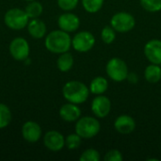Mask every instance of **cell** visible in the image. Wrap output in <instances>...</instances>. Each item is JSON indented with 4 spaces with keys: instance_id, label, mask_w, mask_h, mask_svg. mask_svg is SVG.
I'll list each match as a JSON object with an SVG mask.
<instances>
[{
    "instance_id": "6da1fadb",
    "label": "cell",
    "mask_w": 161,
    "mask_h": 161,
    "mask_svg": "<svg viewBox=\"0 0 161 161\" xmlns=\"http://www.w3.org/2000/svg\"><path fill=\"white\" fill-rule=\"evenodd\" d=\"M44 44L46 49L51 53L62 54L70 50L72 46V38L68 32L58 29L47 34Z\"/></svg>"
},
{
    "instance_id": "7a4b0ae2",
    "label": "cell",
    "mask_w": 161,
    "mask_h": 161,
    "mask_svg": "<svg viewBox=\"0 0 161 161\" xmlns=\"http://www.w3.org/2000/svg\"><path fill=\"white\" fill-rule=\"evenodd\" d=\"M62 94L68 102L80 105L88 100L90 89L83 82L71 80L63 86Z\"/></svg>"
},
{
    "instance_id": "3957f363",
    "label": "cell",
    "mask_w": 161,
    "mask_h": 161,
    "mask_svg": "<svg viewBox=\"0 0 161 161\" xmlns=\"http://www.w3.org/2000/svg\"><path fill=\"white\" fill-rule=\"evenodd\" d=\"M101 129V125L99 121L92 116L80 117L75 124V130L82 139H92L98 135Z\"/></svg>"
},
{
    "instance_id": "277c9868",
    "label": "cell",
    "mask_w": 161,
    "mask_h": 161,
    "mask_svg": "<svg viewBox=\"0 0 161 161\" xmlns=\"http://www.w3.org/2000/svg\"><path fill=\"white\" fill-rule=\"evenodd\" d=\"M108 76L115 82H123L127 78L128 67L125 61L120 58H110L106 65Z\"/></svg>"
},
{
    "instance_id": "5b68a950",
    "label": "cell",
    "mask_w": 161,
    "mask_h": 161,
    "mask_svg": "<svg viewBox=\"0 0 161 161\" xmlns=\"http://www.w3.org/2000/svg\"><path fill=\"white\" fill-rule=\"evenodd\" d=\"M4 22L8 27L13 30H21L25 28L28 22H29V17L25 13V10L14 8L8 9L5 16H4Z\"/></svg>"
},
{
    "instance_id": "8992f818",
    "label": "cell",
    "mask_w": 161,
    "mask_h": 161,
    "mask_svg": "<svg viewBox=\"0 0 161 161\" xmlns=\"http://www.w3.org/2000/svg\"><path fill=\"white\" fill-rule=\"evenodd\" d=\"M110 25L119 33H126L131 31L136 25L135 17L125 11H119L110 19Z\"/></svg>"
},
{
    "instance_id": "52a82bcc",
    "label": "cell",
    "mask_w": 161,
    "mask_h": 161,
    "mask_svg": "<svg viewBox=\"0 0 161 161\" xmlns=\"http://www.w3.org/2000/svg\"><path fill=\"white\" fill-rule=\"evenodd\" d=\"M95 44V37L90 31H80L72 39L73 48L80 53L91 51Z\"/></svg>"
},
{
    "instance_id": "ba28073f",
    "label": "cell",
    "mask_w": 161,
    "mask_h": 161,
    "mask_svg": "<svg viewBox=\"0 0 161 161\" xmlns=\"http://www.w3.org/2000/svg\"><path fill=\"white\" fill-rule=\"evenodd\" d=\"M30 48L27 41L22 37H17L9 43V53L11 57L19 61H24L29 56Z\"/></svg>"
},
{
    "instance_id": "9c48e42d",
    "label": "cell",
    "mask_w": 161,
    "mask_h": 161,
    "mask_svg": "<svg viewBox=\"0 0 161 161\" xmlns=\"http://www.w3.org/2000/svg\"><path fill=\"white\" fill-rule=\"evenodd\" d=\"M91 108L92 113L97 118L104 119L109 114L111 110V102L109 98L107 97L106 95L103 94L96 95V97L93 98L92 102Z\"/></svg>"
},
{
    "instance_id": "30bf717a",
    "label": "cell",
    "mask_w": 161,
    "mask_h": 161,
    "mask_svg": "<svg viewBox=\"0 0 161 161\" xmlns=\"http://www.w3.org/2000/svg\"><path fill=\"white\" fill-rule=\"evenodd\" d=\"M58 25L59 29L71 33L76 31L79 28L80 19L76 14L72 13L70 11H66L65 13L59 15L58 19Z\"/></svg>"
},
{
    "instance_id": "8fae6325",
    "label": "cell",
    "mask_w": 161,
    "mask_h": 161,
    "mask_svg": "<svg viewBox=\"0 0 161 161\" xmlns=\"http://www.w3.org/2000/svg\"><path fill=\"white\" fill-rule=\"evenodd\" d=\"M43 144L48 150L58 152L65 146V138L58 131L51 130L45 133L43 137Z\"/></svg>"
},
{
    "instance_id": "7c38bea8",
    "label": "cell",
    "mask_w": 161,
    "mask_h": 161,
    "mask_svg": "<svg viewBox=\"0 0 161 161\" xmlns=\"http://www.w3.org/2000/svg\"><path fill=\"white\" fill-rule=\"evenodd\" d=\"M146 58L154 64H161V40L152 39L148 41L143 49Z\"/></svg>"
},
{
    "instance_id": "4fadbf2b",
    "label": "cell",
    "mask_w": 161,
    "mask_h": 161,
    "mask_svg": "<svg viewBox=\"0 0 161 161\" xmlns=\"http://www.w3.org/2000/svg\"><path fill=\"white\" fill-rule=\"evenodd\" d=\"M22 136L27 142H37L42 138V128L34 121H27L22 126Z\"/></svg>"
},
{
    "instance_id": "5bb4252c",
    "label": "cell",
    "mask_w": 161,
    "mask_h": 161,
    "mask_svg": "<svg viewBox=\"0 0 161 161\" xmlns=\"http://www.w3.org/2000/svg\"><path fill=\"white\" fill-rule=\"evenodd\" d=\"M114 128L120 134L128 135V134H131L135 130L136 122L131 116L123 114L116 118L114 122Z\"/></svg>"
},
{
    "instance_id": "9a60e30c",
    "label": "cell",
    "mask_w": 161,
    "mask_h": 161,
    "mask_svg": "<svg viewBox=\"0 0 161 161\" xmlns=\"http://www.w3.org/2000/svg\"><path fill=\"white\" fill-rule=\"evenodd\" d=\"M59 116L65 122H76L81 117V109L76 104L68 102L59 108Z\"/></svg>"
},
{
    "instance_id": "2e32d148",
    "label": "cell",
    "mask_w": 161,
    "mask_h": 161,
    "mask_svg": "<svg viewBox=\"0 0 161 161\" xmlns=\"http://www.w3.org/2000/svg\"><path fill=\"white\" fill-rule=\"evenodd\" d=\"M26 27H27L28 33L34 39H42L46 34V25L44 22H42V20L38 18L31 19L28 22Z\"/></svg>"
},
{
    "instance_id": "e0dca14e",
    "label": "cell",
    "mask_w": 161,
    "mask_h": 161,
    "mask_svg": "<svg viewBox=\"0 0 161 161\" xmlns=\"http://www.w3.org/2000/svg\"><path fill=\"white\" fill-rule=\"evenodd\" d=\"M90 92L95 95H100L105 93L108 89V81L103 76L94 77L90 84Z\"/></svg>"
},
{
    "instance_id": "ac0fdd59",
    "label": "cell",
    "mask_w": 161,
    "mask_h": 161,
    "mask_svg": "<svg viewBox=\"0 0 161 161\" xmlns=\"http://www.w3.org/2000/svg\"><path fill=\"white\" fill-rule=\"evenodd\" d=\"M74 62L75 60L73 55L69 53V51L64 52L62 54H59V57L57 59V67L60 72L67 73L73 68Z\"/></svg>"
},
{
    "instance_id": "d6986e66",
    "label": "cell",
    "mask_w": 161,
    "mask_h": 161,
    "mask_svg": "<svg viewBox=\"0 0 161 161\" xmlns=\"http://www.w3.org/2000/svg\"><path fill=\"white\" fill-rule=\"evenodd\" d=\"M145 79L152 84L159 82L161 79V67L158 64L151 63L144 70Z\"/></svg>"
},
{
    "instance_id": "ffe728a7",
    "label": "cell",
    "mask_w": 161,
    "mask_h": 161,
    "mask_svg": "<svg viewBox=\"0 0 161 161\" xmlns=\"http://www.w3.org/2000/svg\"><path fill=\"white\" fill-rule=\"evenodd\" d=\"M43 10V7L42 5L38 2V1H30L27 6L25 7V13L27 14V16L29 17V19H34V18H38Z\"/></svg>"
},
{
    "instance_id": "44dd1931",
    "label": "cell",
    "mask_w": 161,
    "mask_h": 161,
    "mask_svg": "<svg viewBox=\"0 0 161 161\" xmlns=\"http://www.w3.org/2000/svg\"><path fill=\"white\" fill-rule=\"evenodd\" d=\"M12 119L11 111L8 106L0 103V129L7 127Z\"/></svg>"
},
{
    "instance_id": "7402d4cb",
    "label": "cell",
    "mask_w": 161,
    "mask_h": 161,
    "mask_svg": "<svg viewBox=\"0 0 161 161\" xmlns=\"http://www.w3.org/2000/svg\"><path fill=\"white\" fill-rule=\"evenodd\" d=\"M105 0H82L84 9L89 13H96L103 8Z\"/></svg>"
},
{
    "instance_id": "603a6c76",
    "label": "cell",
    "mask_w": 161,
    "mask_h": 161,
    "mask_svg": "<svg viewBox=\"0 0 161 161\" xmlns=\"http://www.w3.org/2000/svg\"><path fill=\"white\" fill-rule=\"evenodd\" d=\"M101 39L107 44H111L116 39V30L111 25H107L101 30Z\"/></svg>"
},
{
    "instance_id": "cb8c5ba5",
    "label": "cell",
    "mask_w": 161,
    "mask_h": 161,
    "mask_svg": "<svg viewBox=\"0 0 161 161\" xmlns=\"http://www.w3.org/2000/svg\"><path fill=\"white\" fill-rule=\"evenodd\" d=\"M141 6L148 12H158L161 10V0H140Z\"/></svg>"
},
{
    "instance_id": "d4e9b609",
    "label": "cell",
    "mask_w": 161,
    "mask_h": 161,
    "mask_svg": "<svg viewBox=\"0 0 161 161\" xmlns=\"http://www.w3.org/2000/svg\"><path fill=\"white\" fill-rule=\"evenodd\" d=\"M81 141L82 138L78 134H70L65 138V146L69 150H75L79 148V146L81 145Z\"/></svg>"
},
{
    "instance_id": "484cf974",
    "label": "cell",
    "mask_w": 161,
    "mask_h": 161,
    "mask_svg": "<svg viewBox=\"0 0 161 161\" xmlns=\"http://www.w3.org/2000/svg\"><path fill=\"white\" fill-rule=\"evenodd\" d=\"M80 161H99L100 160V154L96 149L93 148H90L85 150L80 158H79Z\"/></svg>"
},
{
    "instance_id": "4316f807",
    "label": "cell",
    "mask_w": 161,
    "mask_h": 161,
    "mask_svg": "<svg viewBox=\"0 0 161 161\" xmlns=\"http://www.w3.org/2000/svg\"><path fill=\"white\" fill-rule=\"evenodd\" d=\"M79 0H58V6L64 11H71L76 8Z\"/></svg>"
},
{
    "instance_id": "83f0119b",
    "label": "cell",
    "mask_w": 161,
    "mask_h": 161,
    "mask_svg": "<svg viewBox=\"0 0 161 161\" xmlns=\"http://www.w3.org/2000/svg\"><path fill=\"white\" fill-rule=\"evenodd\" d=\"M105 161H122L123 160V155L119 150L112 149L106 153L104 157Z\"/></svg>"
},
{
    "instance_id": "f1b7e54d",
    "label": "cell",
    "mask_w": 161,
    "mask_h": 161,
    "mask_svg": "<svg viewBox=\"0 0 161 161\" xmlns=\"http://www.w3.org/2000/svg\"><path fill=\"white\" fill-rule=\"evenodd\" d=\"M126 79L131 84H136L138 82V80H139V77H138L137 74H135V73H128V75H127Z\"/></svg>"
},
{
    "instance_id": "f546056e",
    "label": "cell",
    "mask_w": 161,
    "mask_h": 161,
    "mask_svg": "<svg viewBox=\"0 0 161 161\" xmlns=\"http://www.w3.org/2000/svg\"><path fill=\"white\" fill-rule=\"evenodd\" d=\"M25 1H28V2H30V1H33V0H25Z\"/></svg>"
}]
</instances>
